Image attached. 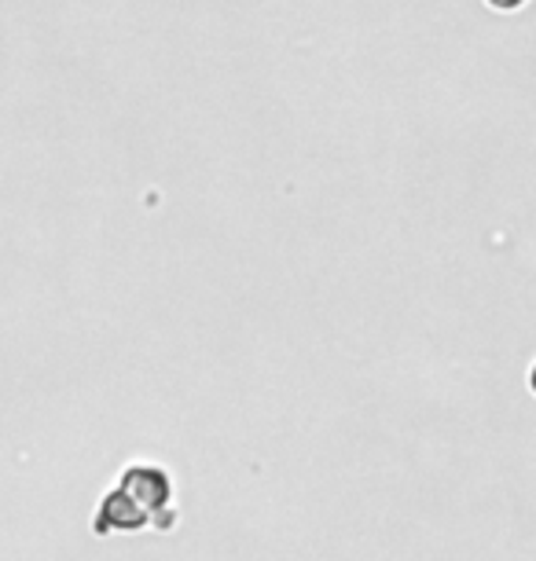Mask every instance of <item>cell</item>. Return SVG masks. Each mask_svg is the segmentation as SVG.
<instances>
[{
	"label": "cell",
	"instance_id": "6da1fadb",
	"mask_svg": "<svg viewBox=\"0 0 536 561\" xmlns=\"http://www.w3.org/2000/svg\"><path fill=\"white\" fill-rule=\"evenodd\" d=\"M492 4H503V8H514L518 0H492Z\"/></svg>",
	"mask_w": 536,
	"mask_h": 561
}]
</instances>
